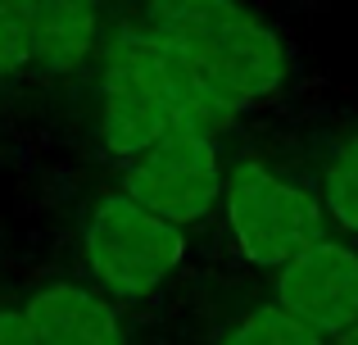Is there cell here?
<instances>
[{
	"instance_id": "1",
	"label": "cell",
	"mask_w": 358,
	"mask_h": 345,
	"mask_svg": "<svg viewBox=\"0 0 358 345\" xmlns=\"http://www.w3.org/2000/svg\"><path fill=\"white\" fill-rule=\"evenodd\" d=\"M141 23L164 41L218 123L254 114L286 91V41L245 0H145Z\"/></svg>"
},
{
	"instance_id": "2",
	"label": "cell",
	"mask_w": 358,
	"mask_h": 345,
	"mask_svg": "<svg viewBox=\"0 0 358 345\" xmlns=\"http://www.w3.org/2000/svg\"><path fill=\"white\" fill-rule=\"evenodd\" d=\"M100 146L127 164L159 136L173 127H209L222 132V123L195 100L186 87L177 59L164 50L145 23L118 27L105 45H100Z\"/></svg>"
},
{
	"instance_id": "3",
	"label": "cell",
	"mask_w": 358,
	"mask_h": 345,
	"mask_svg": "<svg viewBox=\"0 0 358 345\" xmlns=\"http://www.w3.org/2000/svg\"><path fill=\"white\" fill-rule=\"evenodd\" d=\"M87 277L118 304H145L186 264V227L145 209L122 186H105L82 218Z\"/></svg>"
},
{
	"instance_id": "4",
	"label": "cell",
	"mask_w": 358,
	"mask_h": 345,
	"mask_svg": "<svg viewBox=\"0 0 358 345\" xmlns=\"http://www.w3.org/2000/svg\"><path fill=\"white\" fill-rule=\"evenodd\" d=\"M218 213L231 255L250 268H281L304 246L331 232L317 186L277 173L254 155H241L227 164Z\"/></svg>"
},
{
	"instance_id": "5",
	"label": "cell",
	"mask_w": 358,
	"mask_h": 345,
	"mask_svg": "<svg viewBox=\"0 0 358 345\" xmlns=\"http://www.w3.org/2000/svg\"><path fill=\"white\" fill-rule=\"evenodd\" d=\"M222 182H227V160H222L218 132L209 127H173L155 146L131 155L118 177L122 191L177 227H195L209 213H218Z\"/></svg>"
},
{
	"instance_id": "6",
	"label": "cell",
	"mask_w": 358,
	"mask_h": 345,
	"mask_svg": "<svg viewBox=\"0 0 358 345\" xmlns=\"http://www.w3.org/2000/svg\"><path fill=\"white\" fill-rule=\"evenodd\" d=\"M272 300L336 341L358 323V246L341 232L317 237L295 259L272 268Z\"/></svg>"
},
{
	"instance_id": "7",
	"label": "cell",
	"mask_w": 358,
	"mask_h": 345,
	"mask_svg": "<svg viewBox=\"0 0 358 345\" xmlns=\"http://www.w3.org/2000/svg\"><path fill=\"white\" fill-rule=\"evenodd\" d=\"M36 345H127V323L114 295L96 282H45L23 304Z\"/></svg>"
},
{
	"instance_id": "8",
	"label": "cell",
	"mask_w": 358,
	"mask_h": 345,
	"mask_svg": "<svg viewBox=\"0 0 358 345\" xmlns=\"http://www.w3.org/2000/svg\"><path fill=\"white\" fill-rule=\"evenodd\" d=\"M105 45V0H32V69L82 73Z\"/></svg>"
},
{
	"instance_id": "9",
	"label": "cell",
	"mask_w": 358,
	"mask_h": 345,
	"mask_svg": "<svg viewBox=\"0 0 358 345\" xmlns=\"http://www.w3.org/2000/svg\"><path fill=\"white\" fill-rule=\"evenodd\" d=\"M213 345H331V341L317 328H308L304 318H295L286 304L263 300L236 314L231 323H222Z\"/></svg>"
},
{
	"instance_id": "10",
	"label": "cell",
	"mask_w": 358,
	"mask_h": 345,
	"mask_svg": "<svg viewBox=\"0 0 358 345\" xmlns=\"http://www.w3.org/2000/svg\"><path fill=\"white\" fill-rule=\"evenodd\" d=\"M317 195H322V209L331 232L341 237H358V132L345 136L331 155H327L322 173H317Z\"/></svg>"
},
{
	"instance_id": "11",
	"label": "cell",
	"mask_w": 358,
	"mask_h": 345,
	"mask_svg": "<svg viewBox=\"0 0 358 345\" xmlns=\"http://www.w3.org/2000/svg\"><path fill=\"white\" fill-rule=\"evenodd\" d=\"M32 69V0H0V82Z\"/></svg>"
},
{
	"instance_id": "12",
	"label": "cell",
	"mask_w": 358,
	"mask_h": 345,
	"mask_svg": "<svg viewBox=\"0 0 358 345\" xmlns=\"http://www.w3.org/2000/svg\"><path fill=\"white\" fill-rule=\"evenodd\" d=\"M0 345H36V332L23 309H0Z\"/></svg>"
},
{
	"instance_id": "13",
	"label": "cell",
	"mask_w": 358,
	"mask_h": 345,
	"mask_svg": "<svg viewBox=\"0 0 358 345\" xmlns=\"http://www.w3.org/2000/svg\"><path fill=\"white\" fill-rule=\"evenodd\" d=\"M331 345H358V323H354V328H350V332H341V337H336Z\"/></svg>"
}]
</instances>
